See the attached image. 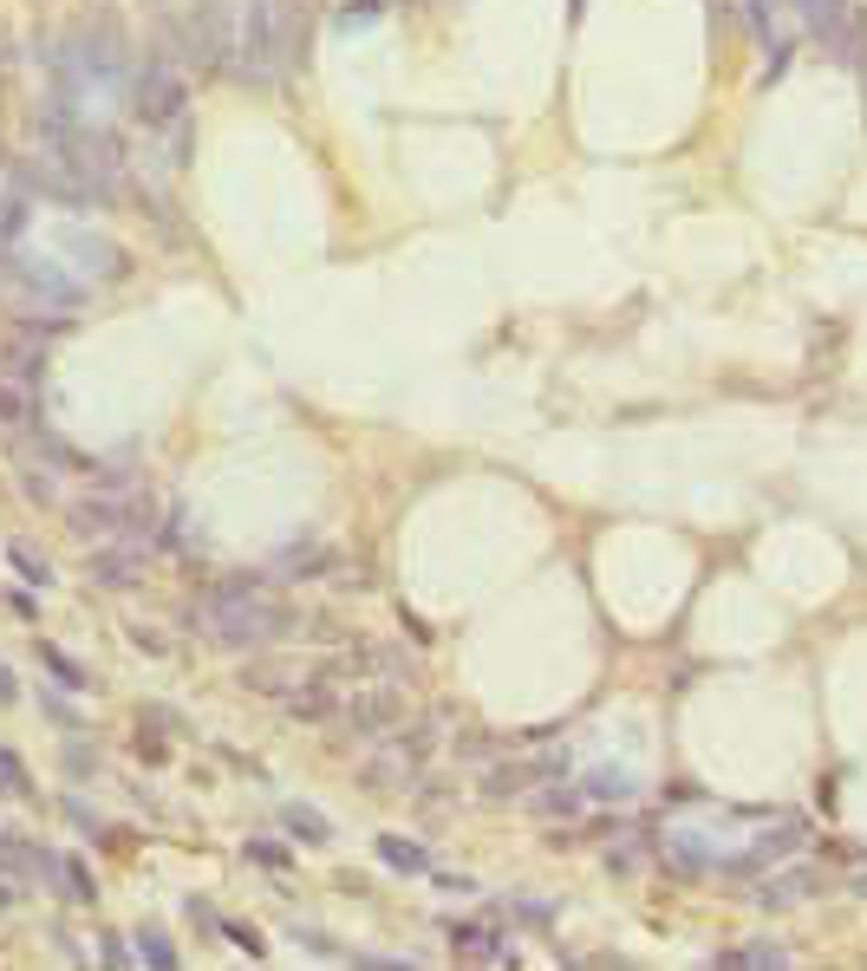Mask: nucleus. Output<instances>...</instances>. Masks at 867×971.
Returning a JSON list of instances; mask_svg holds the SVG:
<instances>
[{
    "label": "nucleus",
    "mask_w": 867,
    "mask_h": 971,
    "mask_svg": "<svg viewBox=\"0 0 867 971\" xmlns=\"http://www.w3.org/2000/svg\"><path fill=\"white\" fill-rule=\"evenodd\" d=\"M522 782H528V769H515V764H496V769H483V782H477V796H483V802H509V796H522Z\"/></svg>",
    "instance_id": "obj_12"
},
{
    "label": "nucleus",
    "mask_w": 867,
    "mask_h": 971,
    "mask_svg": "<svg viewBox=\"0 0 867 971\" xmlns=\"http://www.w3.org/2000/svg\"><path fill=\"white\" fill-rule=\"evenodd\" d=\"M378 861L392 874H431V854L418 841H405V834H378Z\"/></svg>",
    "instance_id": "obj_8"
},
{
    "label": "nucleus",
    "mask_w": 867,
    "mask_h": 971,
    "mask_svg": "<svg viewBox=\"0 0 867 971\" xmlns=\"http://www.w3.org/2000/svg\"><path fill=\"white\" fill-rule=\"evenodd\" d=\"M535 809H542V815H575L580 789H535Z\"/></svg>",
    "instance_id": "obj_15"
},
{
    "label": "nucleus",
    "mask_w": 867,
    "mask_h": 971,
    "mask_svg": "<svg viewBox=\"0 0 867 971\" xmlns=\"http://www.w3.org/2000/svg\"><path fill=\"white\" fill-rule=\"evenodd\" d=\"M0 424H7V430H13V424H20V430H40V405H33L26 385H0Z\"/></svg>",
    "instance_id": "obj_11"
},
{
    "label": "nucleus",
    "mask_w": 867,
    "mask_h": 971,
    "mask_svg": "<svg viewBox=\"0 0 867 971\" xmlns=\"http://www.w3.org/2000/svg\"><path fill=\"white\" fill-rule=\"evenodd\" d=\"M53 881H60V894H66V900H78V906L98 900V887H92V874H85L78 861H53Z\"/></svg>",
    "instance_id": "obj_13"
},
{
    "label": "nucleus",
    "mask_w": 867,
    "mask_h": 971,
    "mask_svg": "<svg viewBox=\"0 0 867 971\" xmlns=\"http://www.w3.org/2000/svg\"><path fill=\"white\" fill-rule=\"evenodd\" d=\"M0 796H26V769H20V757H7V750H0Z\"/></svg>",
    "instance_id": "obj_20"
},
{
    "label": "nucleus",
    "mask_w": 867,
    "mask_h": 971,
    "mask_svg": "<svg viewBox=\"0 0 867 971\" xmlns=\"http://www.w3.org/2000/svg\"><path fill=\"white\" fill-rule=\"evenodd\" d=\"M248 861H261V867H275V874H288V847H275V841H248Z\"/></svg>",
    "instance_id": "obj_19"
},
{
    "label": "nucleus",
    "mask_w": 867,
    "mask_h": 971,
    "mask_svg": "<svg viewBox=\"0 0 867 971\" xmlns=\"http://www.w3.org/2000/svg\"><path fill=\"white\" fill-rule=\"evenodd\" d=\"M743 20H750V33L763 40V53H770V72L790 60V33L777 26V0H743Z\"/></svg>",
    "instance_id": "obj_6"
},
{
    "label": "nucleus",
    "mask_w": 867,
    "mask_h": 971,
    "mask_svg": "<svg viewBox=\"0 0 867 971\" xmlns=\"http://www.w3.org/2000/svg\"><path fill=\"white\" fill-rule=\"evenodd\" d=\"M138 939H144V946H138V952H144V965H157V971L176 965V946H170L163 932H138Z\"/></svg>",
    "instance_id": "obj_17"
},
{
    "label": "nucleus",
    "mask_w": 867,
    "mask_h": 971,
    "mask_svg": "<svg viewBox=\"0 0 867 971\" xmlns=\"http://www.w3.org/2000/svg\"><path fill=\"white\" fill-rule=\"evenodd\" d=\"M515 913H522V919H535V926H542V919H548V913H555V906H548V900H515Z\"/></svg>",
    "instance_id": "obj_22"
},
{
    "label": "nucleus",
    "mask_w": 867,
    "mask_h": 971,
    "mask_svg": "<svg viewBox=\"0 0 867 971\" xmlns=\"http://www.w3.org/2000/svg\"><path fill=\"white\" fill-rule=\"evenodd\" d=\"M307 26L293 13V0H242V33H235V60L228 72L242 85H275L300 66Z\"/></svg>",
    "instance_id": "obj_2"
},
{
    "label": "nucleus",
    "mask_w": 867,
    "mask_h": 971,
    "mask_svg": "<svg viewBox=\"0 0 867 971\" xmlns=\"http://www.w3.org/2000/svg\"><path fill=\"white\" fill-rule=\"evenodd\" d=\"M196 626L228 645V652H255V645H275V639H288L293 632V613L281 600H268V587L255 580V574H242V580H222L203 594V607H196Z\"/></svg>",
    "instance_id": "obj_1"
},
{
    "label": "nucleus",
    "mask_w": 867,
    "mask_h": 971,
    "mask_svg": "<svg viewBox=\"0 0 867 971\" xmlns=\"http://www.w3.org/2000/svg\"><path fill=\"white\" fill-rule=\"evenodd\" d=\"M718 965H790V952H770V946H743V952H724Z\"/></svg>",
    "instance_id": "obj_16"
},
{
    "label": "nucleus",
    "mask_w": 867,
    "mask_h": 971,
    "mask_svg": "<svg viewBox=\"0 0 867 971\" xmlns=\"http://www.w3.org/2000/svg\"><path fill=\"white\" fill-rule=\"evenodd\" d=\"M196 53L222 66L235 60V33H228V0H196Z\"/></svg>",
    "instance_id": "obj_5"
},
{
    "label": "nucleus",
    "mask_w": 867,
    "mask_h": 971,
    "mask_svg": "<svg viewBox=\"0 0 867 971\" xmlns=\"http://www.w3.org/2000/svg\"><path fill=\"white\" fill-rule=\"evenodd\" d=\"M353 730H365V737H392V730H405V692L392 685V679H372L360 697H346V711H340Z\"/></svg>",
    "instance_id": "obj_4"
},
{
    "label": "nucleus",
    "mask_w": 867,
    "mask_h": 971,
    "mask_svg": "<svg viewBox=\"0 0 867 971\" xmlns=\"http://www.w3.org/2000/svg\"><path fill=\"white\" fill-rule=\"evenodd\" d=\"M457 952L463 959H490V965H503V932L496 926H457Z\"/></svg>",
    "instance_id": "obj_9"
},
{
    "label": "nucleus",
    "mask_w": 867,
    "mask_h": 971,
    "mask_svg": "<svg viewBox=\"0 0 867 971\" xmlns=\"http://www.w3.org/2000/svg\"><path fill=\"white\" fill-rule=\"evenodd\" d=\"M7 555H13V567H20V574H26V580H33V587H53V580H60V574H53V567H46V561L33 555V548H26V542H13V548H7Z\"/></svg>",
    "instance_id": "obj_14"
},
{
    "label": "nucleus",
    "mask_w": 867,
    "mask_h": 971,
    "mask_svg": "<svg viewBox=\"0 0 867 971\" xmlns=\"http://www.w3.org/2000/svg\"><path fill=\"white\" fill-rule=\"evenodd\" d=\"M0 704H13V672L0 665Z\"/></svg>",
    "instance_id": "obj_24"
},
{
    "label": "nucleus",
    "mask_w": 867,
    "mask_h": 971,
    "mask_svg": "<svg viewBox=\"0 0 867 971\" xmlns=\"http://www.w3.org/2000/svg\"><path fill=\"white\" fill-rule=\"evenodd\" d=\"M131 105H138L144 125H176L183 105H190V85H183V72L170 66V60H150V66L131 78Z\"/></svg>",
    "instance_id": "obj_3"
},
{
    "label": "nucleus",
    "mask_w": 867,
    "mask_h": 971,
    "mask_svg": "<svg viewBox=\"0 0 867 971\" xmlns=\"http://www.w3.org/2000/svg\"><path fill=\"white\" fill-rule=\"evenodd\" d=\"M105 965H131V946L125 939H105Z\"/></svg>",
    "instance_id": "obj_23"
},
{
    "label": "nucleus",
    "mask_w": 867,
    "mask_h": 971,
    "mask_svg": "<svg viewBox=\"0 0 867 971\" xmlns=\"http://www.w3.org/2000/svg\"><path fill=\"white\" fill-rule=\"evenodd\" d=\"M40 659H46V672H53L60 685H85V672H78V665H73V659H66V652H53V645H40Z\"/></svg>",
    "instance_id": "obj_18"
},
{
    "label": "nucleus",
    "mask_w": 867,
    "mask_h": 971,
    "mask_svg": "<svg viewBox=\"0 0 867 971\" xmlns=\"http://www.w3.org/2000/svg\"><path fill=\"white\" fill-rule=\"evenodd\" d=\"M98 580H105V587H138V580H144V542L125 548V535H118V548L98 555Z\"/></svg>",
    "instance_id": "obj_7"
},
{
    "label": "nucleus",
    "mask_w": 867,
    "mask_h": 971,
    "mask_svg": "<svg viewBox=\"0 0 867 971\" xmlns=\"http://www.w3.org/2000/svg\"><path fill=\"white\" fill-rule=\"evenodd\" d=\"M222 939H235V946H242L248 959H261V952H268V946L255 939V926H242V919H228V926H222Z\"/></svg>",
    "instance_id": "obj_21"
},
{
    "label": "nucleus",
    "mask_w": 867,
    "mask_h": 971,
    "mask_svg": "<svg viewBox=\"0 0 867 971\" xmlns=\"http://www.w3.org/2000/svg\"><path fill=\"white\" fill-rule=\"evenodd\" d=\"M281 829H293L300 841H313V847L333 841V822H327L320 809H307V802H281Z\"/></svg>",
    "instance_id": "obj_10"
}]
</instances>
